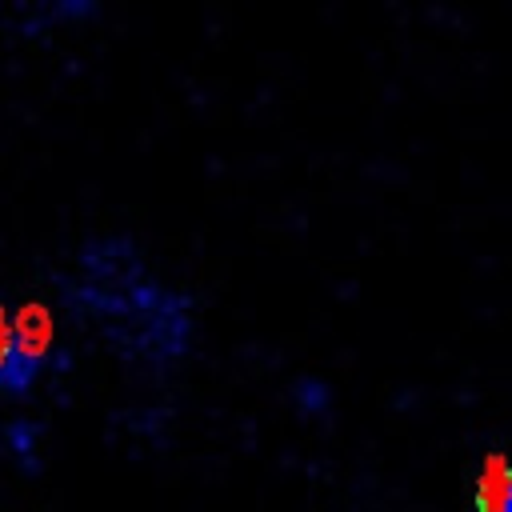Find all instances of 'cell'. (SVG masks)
Wrapping results in <instances>:
<instances>
[{
  "mask_svg": "<svg viewBox=\"0 0 512 512\" xmlns=\"http://www.w3.org/2000/svg\"><path fill=\"white\" fill-rule=\"evenodd\" d=\"M44 364L24 348L16 332V312L0 300V396H28Z\"/></svg>",
  "mask_w": 512,
  "mask_h": 512,
  "instance_id": "7a4b0ae2",
  "label": "cell"
},
{
  "mask_svg": "<svg viewBox=\"0 0 512 512\" xmlns=\"http://www.w3.org/2000/svg\"><path fill=\"white\" fill-rule=\"evenodd\" d=\"M472 508L476 512H512V460L500 452H488L476 488H472Z\"/></svg>",
  "mask_w": 512,
  "mask_h": 512,
  "instance_id": "3957f363",
  "label": "cell"
},
{
  "mask_svg": "<svg viewBox=\"0 0 512 512\" xmlns=\"http://www.w3.org/2000/svg\"><path fill=\"white\" fill-rule=\"evenodd\" d=\"M80 304L108 324L132 356L152 364L180 360L192 336V304L188 296L164 288L140 248L128 236L88 240L80 252Z\"/></svg>",
  "mask_w": 512,
  "mask_h": 512,
  "instance_id": "6da1fadb",
  "label": "cell"
}]
</instances>
